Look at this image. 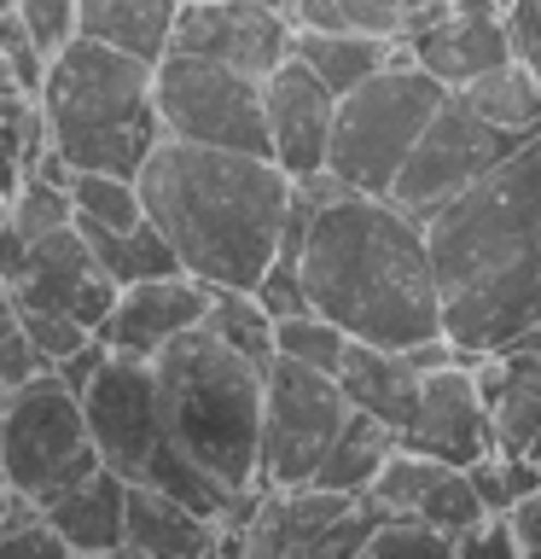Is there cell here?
Masks as SVG:
<instances>
[{"label": "cell", "mask_w": 541, "mask_h": 559, "mask_svg": "<svg viewBox=\"0 0 541 559\" xmlns=\"http://www.w3.org/2000/svg\"><path fill=\"white\" fill-rule=\"evenodd\" d=\"M286 227H297L303 304L349 338L408 349L443 332L425 222L401 210L390 192H356L332 169H314L291 181Z\"/></svg>", "instance_id": "1"}, {"label": "cell", "mask_w": 541, "mask_h": 559, "mask_svg": "<svg viewBox=\"0 0 541 559\" xmlns=\"http://www.w3.org/2000/svg\"><path fill=\"white\" fill-rule=\"evenodd\" d=\"M443 332L466 356H495L541 321V134L425 216Z\"/></svg>", "instance_id": "2"}, {"label": "cell", "mask_w": 541, "mask_h": 559, "mask_svg": "<svg viewBox=\"0 0 541 559\" xmlns=\"http://www.w3.org/2000/svg\"><path fill=\"white\" fill-rule=\"evenodd\" d=\"M146 222L209 292H256L279 257L291 175L262 152H227L164 134L134 169Z\"/></svg>", "instance_id": "3"}, {"label": "cell", "mask_w": 541, "mask_h": 559, "mask_svg": "<svg viewBox=\"0 0 541 559\" xmlns=\"http://www.w3.org/2000/svg\"><path fill=\"white\" fill-rule=\"evenodd\" d=\"M152 379L169 443L227 501L262 489V361L239 356L199 321L152 356Z\"/></svg>", "instance_id": "4"}, {"label": "cell", "mask_w": 541, "mask_h": 559, "mask_svg": "<svg viewBox=\"0 0 541 559\" xmlns=\"http://www.w3.org/2000/svg\"><path fill=\"white\" fill-rule=\"evenodd\" d=\"M35 105L47 122V146L70 169L134 175L146 152L164 140V122L152 105V64L105 41H87V35L64 41L47 59Z\"/></svg>", "instance_id": "5"}, {"label": "cell", "mask_w": 541, "mask_h": 559, "mask_svg": "<svg viewBox=\"0 0 541 559\" xmlns=\"http://www.w3.org/2000/svg\"><path fill=\"white\" fill-rule=\"evenodd\" d=\"M448 99V87L408 59V47L396 52L384 70L338 94L332 111V140H326V169L356 192H390L401 157L413 152L419 129L431 111Z\"/></svg>", "instance_id": "6"}, {"label": "cell", "mask_w": 541, "mask_h": 559, "mask_svg": "<svg viewBox=\"0 0 541 559\" xmlns=\"http://www.w3.org/2000/svg\"><path fill=\"white\" fill-rule=\"evenodd\" d=\"M94 466H99V454L87 443L82 396L52 367L12 384L7 402H0V478H7V489H17L29 501H47L64 484L87 478Z\"/></svg>", "instance_id": "7"}, {"label": "cell", "mask_w": 541, "mask_h": 559, "mask_svg": "<svg viewBox=\"0 0 541 559\" xmlns=\"http://www.w3.org/2000/svg\"><path fill=\"white\" fill-rule=\"evenodd\" d=\"M152 105L164 134L199 140L227 152H262L268 157V122H262V82L233 64L199 59V52L169 47L152 64Z\"/></svg>", "instance_id": "8"}, {"label": "cell", "mask_w": 541, "mask_h": 559, "mask_svg": "<svg viewBox=\"0 0 541 559\" xmlns=\"http://www.w3.org/2000/svg\"><path fill=\"white\" fill-rule=\"evenodd\" d=\"M344 414H349V402L332 373L274 356L262 367V472H256V484L262 489L309 484L321 454L332 449V437H338Z\"/></svg>", "instance_id": "9"}, {"label": "cell", "mask_w": 541, "mask_h": 559, "mask_svg": "<svg viewBox=\"0 0 541 559\" xmlns=\"http://www.w3.org/2000/svg\"><path fill=\"white\" fill-rule=\"evenodd\" d=\"M513 146H518V134L489 129V122L448 87V99L436 105L431 122L419 129L413 152L401 157V169H396V181H390V199L425 222L436 204H448L454 192H466L478 175L495 169Z\"/></svg>", "instance_id": "10"}, {"label": "cell", "mask_w": 541, "mask_h": 559, "mask_svg": "<svg viewBox=\"0 0 541 559\" xmlns=\"http://www.w3.org/2000/svg\"><path fill=\"white\" fill-rule=\"evenodd\" d=\"M82 419L87 443H94L99 466L117 478H146L157 443H164V408H157V379L152 361L140 356H105V367L82 384Z\"/></svg>", "instance_id": "11"}, {"label": "cell", "mask_w": 541, "mask_h": 559, "mask_svg": "<svg viewBox=\"0 0 541 559\" xmlns=\"http://www.w3.org/2000/svg\"><path fill=\"white\" fill-rule=\"evenodd\" d=\"M169 47L233 64L262 82L279 59H291V24L262 0H181Z\"/></svg>", "instance_id": "12"}, {"label": "cell", "mask_w": 541, "mask_h": 559, "mask_svg": "<svg viewBox=\"0 0 541 559\" xmlns=\"http://www.w3.org/2000/svg\"><path fill=\"white\" fill-rule=\"evenodd\" d=\"M396 443L431 454L443 466H471L483 454H495V426H489V402L478 391L471 361H448L419 379V408Z\"/></svg>", "instance_id": "13"}, {"label": "cell", "mask_w": 541, "mask_h": 559, "mask_svg": "<svg viewBox=\"0 0 541 559\" xmlns=\"http://www.w3.org/2000/svg\"><path fill=\"white\" fill-rule=\"evenodd\" d=\"M332 111H338V94L314 76V70L297 59H279L268 76H262V122H268V157L291 181L326 169V140H332Z\"/></svg>", "instance_id": "14"}, {"label": "cell", "mask_w": 541, "mask_h": 559, "mask_svg": "<svg viewBox=\"0 0 541 559\" xmlns=\"http://www.w3.org/2000/svg\"><path fill=\"white\" fill-rule=\"evenodd\" d=\"M401 47L443 87H466L471 76H483L501 59H513V35H506L501 0H443Z\"/></svg>", "instance_id": "15"}, {"label": "cell", "mask_w": 541, "mask_h": 559, "mask_svg": "<svg viewBox=\"0 0 541 559\" xmlns=\"http://www.w3.org/2000/svg\"><path fill=\"white\" fill-rule=\"evenodd\" d=\"M209 309V286L192 274H152L134 280V286L117 292L111 314L99 321V338L117 349V356H140L152 361L169 338H181L187 326H199Z\"/></svg>", "instance_id": "16"}, {"label": "cell", "mask_w": 541, "mask_h": 559, "mask_svg": "<svg viewBox=\"0 0 541 559\" xmlns=\"http://www.w3.org/2000/svg\"><path fill=\"white\" fill-rule=\"evenodd\" d=\"M47 524L59 531L64 554H122V507H129V478L111 466H94L87 478L64 484L59 496L35 501Z\"/></svg>", "instance_id": "17"}, {"label": "cell", "mask_w": 541, "mask_h": 559, "mask_svg": "<svg viewBox=\"0 0 541 559\" xmlns=\"http://www.w3.org/2000/svg\"><path fill=\"white\" fill-rule=\"evenodd\" d=\"M221 524L192 513L187 501L164 496L152 484H129V507H122V554H146V559H199L216 554Z\"/></svg>", "instance_id": "18"}, {"label": "cell", "mask_w": 541, "mask_h": 559, "mask_svg": "<svg viewBox=\"0 0 541 559\" xmlns=\"http://www.w3.org/2000/svg\"><path fill=\"white\" fill-rule=\"evenodd\" d=\"M332 379H338V391H344L349 408L384 419V426L401 437V426H408L413 408H419V379H425V373H419L401 349L349 338V349H344V361H338V373H332Z\"/></svg>", "instance_id": "19"}, {"label": "cell", "mask_w": 541, "mask_h": 559, "mask_svg": "<svg viewBox=\"0 0 541 559\" xmlns=\"http://www.w3.org/2000/svg\"><path fill=\"white\" fill-rule=\"evenodd\" d=\"M478 391L489 402V426H495L501 454H524V443L541 426V356H518V349H495V356L471 361Z\"/></svg>", "instance_id": "20"}, {"label": "cell", "mask_w": 541, "mask_h": 559, "mask_svg": "<svg viewBox=\"0 0 541 559\" xmlns=\"http://www.w3.org/2000/svg\"><path fill=\"white\" fill-rule=\"evenodd\" d=\"M181 0H76V35L157 64L175 41Z\"/></svg>", "instance_id": "21"}, {"label": "cell", "mask_w": 541, "mask_h": 559, "mask_svg": "<svg viewBox=\"0 0 541 559\" xmlns=\"http://www.w3.org/2000/svg\"><path fill=\"white\" fill-rule=\"evenodd\" d=\"M291 52L321 76L332 94H349L356 82H366L373 70H384L401 52V41L373 29H291Z\"/></svg>", "instance_id": "22"}, {"label": "cell", "mask_w": 541, "mask_h": 559, "mask_svg": "<svg viewBox=\"0 0 541 559\" xmlns=\"http://www.w3.org/2000/svg\"><path fill=\"white\" fill-rule=\"evenodd\" d=\"M454 94H460L489 129L518 134V140L541 134V76L518 59V52L501 59L495 70H483V76H471L466 87H454Z\"/></svg>", "instance_id": "23"}, {"label": "cell", "mask_w": 541, "mask_h": 559, "mask_svg": "<svg viewBox=\"0 0 541 559\" xmlns=\"http://www.w3.org/2000/svg\"><path fill=\"white\" fill-rule=\"evenodd\" d=\"M390 449H396V431L384 426V419L349 408L344 426H338V437H332V449L321 454V466H314L309 484L338 489V496H366V484L378 478V466L390 461Z\"/></svg>", "instance_id": "24"}, {"label": "cell", "mask_w": 541, "mask_h": 559, "mask_svg": "<svg viewBox=\"0 0 541 559\" xmlns=\"http://www.w3.org/2000/svg\"><path fill=\"white\" fill-rule=\"evenodd\" d=\"M76 234L87 245V257H94V269L105 280H117V286H134V280H152V274H187L181 262H175L169 239L157 234L152 222H140V227H99V222L76 216Z\"/></svg>", "instance_id": "25"}, {"label": "cell", "mask_w": 541, "mask_h": 559, "mask_svg": "<svg viewBox=\"0 0 541 559\" xmlns=\"http://www.w3.org/2000/svg\"><path fill=\"white\" fill-rule=\"evenodd\" d=\"M64 187H70L76 216L99 222V227H140L146 222V204H140L134 175H122V169H70Z\"/></svg>", "instance_id": "26"}, {"label": "cell", "mask_w": 541, "mask_h": 559, "mask_svg": "<svg viewBox=\"0 0 541 559\" xmlns=\"http://www.w3.org/2000/svg\"><path fill=\"white\" fill-rule=\"evenodd\" d=\"M204 326L216 332L221 344H233L239 356H251L262 367L274 361V314L262 309L256 292H209Z\"/></svg>", "instance_id": "27"}, {"label": "cell", "mask_w": 541, "mask_h": 559, "mask_svg": "<svg viewBox=\"0 0 541 559\" xmlns=\"http://www.w3.org/2000/svg\"><path fill=\"white\" fill-rule=\"evenodd\" d=\"M344 349H349V332H344V326H332L321 309L274 314V356L303 361V367H321V373H338Z\"/></svg>", "instance_id": "28"}, {"label": "cell", "mask_w": 541, "mask_h": 559, "mask_svg": "<svg viewBox=\"0 0 541 559\" xmlns=\"http://www.w3.org/2000/svg\"><path fill=\"white\" fill-rule=\"evenodd\" d=\"M443 461H431V454H419L408 443L390 449V461L378 466V478L366 484V496H373L384 513H419V501H425V489L443 478Z\"/></svg>", "instance_id": "29"}, {"label": "cell", "mask_w": 541, "mask_h": 559, "mask_svg": "<svg viewBox=\"0 0 541 559\" xmlns=\"http://www.w3.org/2000/svg\"><path fill=\"white\" fill-rule=\"evenodd\" d=\"M448 559L454 554V542L436 531V524H425L419 513H384L373 524V536H366V548L361 559Z\"/></svg>", "instance_id": "30"}, {"label": "cell", "mask_w": 541, "mask_h": 559, "mask_svg": "<svg viewBox=\"0 0 541 559\" xmlns=\"http://www.w3.org/2000/svg\"><path fill=\"white\" fill-rule=\"evenodd\" d=\"M489 513V507L478 501V489H471V478H466V466H448L443 478H436L431 489H425V501H419V519L425 524H436L448 542L466 531V524H478Z\"/></svg>", "instance_id": "31"}, {"label": "cell", "mask_w": 541, "mask_h": 559, "mask_svg": "<svg viewBox=\"0 0 541 559\" xmlns=\"http://www.w3.org/2000/svg\"><path fill=\"white\" fill-rule=\"evenodd\" d=\"M0 554L64 559V542H59V531H52L41 507H35L29 496H17V489H12V507H7V519H0Z\"/></svg>", "instance_id": "32"}, {"label": "cell", "mask_w": 541, "mask_h": 559, "mask_svg": "<svg viewBox=\"0 0 541 559\" xmlns=\"http://www.w3.org/2000/svg\"><path fill=\"white\" fill-rule=\"evenodd\" d=\"M349 12L356 29H373V35H390V41H408V35L425 24V17L443 7V0H338Z\"/></svg>", "instance_id": "33"}, {"label": "cell", "mask_w": 541, "mask_h": 559, "mask_svg": "<svg viewBox=\"0 0 541 559\" xmlns=\"http://www.w3.org/2000/svg\"><path fill=\"white\" fill-rule=\"evenodd\" d=\"M17 326H24V338L35 344V356H41L47 367H59L70 349H82L94 332H87L82 321H70L64 309H17Z\"/></svg>", "instance_id": "34"}, {"label": "cell", "mask_w": 541, "mask_h": 559, "mask_svg": "<svg viewBox=\"0 0 541 559\" xmlns=\"http://www.w3.org/2000/svg\"><path fill=\"white\" fill-rule=\"evenodd\" d=\"M17 24L35 41V52H59L64 41H76V0H12Z\"/></svg>", "instance_id": "35"}, {"label": "cell", "mask_w": 541, "mask_h": 559, "mask_svg": "<svg viewBox=\"0 0 541 559\" xmlns=\"http://www.w3.org/2000/svg\"><path fill=\"white\" fill-rule=\"evenodd\" d=\"M454 554H460V559H518L513 519H506V513H483L478 524H466V531L454 536Z\"/></svg>", "instance_id": "36"}, {"label": "cell", "mask_w": 541, "mask_h": 559, "mask_svg": "<svg viewBox=\"0 0 541 559\" xmlns=\"http://www.w3.org/2000/svg\"><path fill=\"white\" fill-rule=\"evenodd\" d=\"M41 367H47V361L35 356V344L24 338V326H17V309L0 314V379H7V391H12V384H24V379H35Z\"/></svg>", "instance_id": "37"}, {"label": "cell", "mask_w": 541, "mask_h": 559, "mask_svg": "<svg viewBox=\"0 0 541 559\" xmlns=\"http://www.w3.org/2000/svg\"><path fill=\"white\" fill-rule=\"evenodd\" d=\"M506 12V35H513V52L541 76V0H501Z\"/></svg>", "instance_id": "38"}, {"label": "cell", "mask_w": 541, "mask_h": 559, "mask_svg": "<svg viewBox=\"0 0 541 559\" xmlns=\"http://www.w3.org/2000/svg\"><path fill=\"white\" fill-rule=\"evenodd\" d=\"M105 356H111V344H105V338H99V332H94V338H87L82 349H70V356H64L59 367H52V373H59V379L70 384V391H76V396H82V384H87V379H94V373H99V367H105Z\"/></svg>", "instance_id": "39"}, {"label": "cell", "mask_w": 541, "mask_h": 559, "mask_svg": "<svg viewBox=\"0 0 541 559\" xmlns=\"http://www.w3.org/2000/svg\"><path fill=\"white\" fill-rule=\"evenodd\" d=\"M506 519H513V542H518V554L541 559V489L518 496L513 507H506Z\"/></svg>", "instance_id": "40"}, {"label": "cell", "mask_w": 541, "mask_h": 559, "mask_svg": "<svg viewBox=\"0 0 541 559\" xmlns=\"http://www.w3.org/2000/svg\"><path fill=\"white\" fill-rule=\"evenodd\" d=\"M524 461H536V466H541V426H536L530 443H524Z\"/></svg>", "instance_id": "41"}, {"label": "cell", "mask_w": 541, "mask_h": 559, "mask_svg": "<svg viewBox=\"0 0 541 559\" xmlns=\"http://www.w3.org/2000/svg\"><path fill=\"white\" fill-rule=\"evenodd\" d=\"M0 402H7V379H0Z\"/></svg>", "instance_id": "42"}]
</instances>
